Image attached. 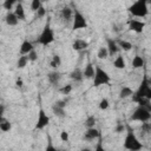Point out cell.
Returning <instances> with one entry per match:
<instances>
[{
    "instance_id": "3957f363",
    "label": "cell",
    "mask_w": 151,
    "mask_h": 151,
    "mask_svg": "<svg viewBox=\"0 0 151 151\" xmlns=\"http://www.w3.org/2000/svg\"><path fill=\"white\" fill-rule=\"evenodd\" d=\"M139 98H146V99H151V87H150V80L149 78L145 76L138 87V90L132 93V100L136 101Z\"/></svg>"
},
{
    "instance_id": "74e56055",
    "label": "cell",
    "mask_w": 151,
    "mask_h": 151,
    "mask_svg": "<svg viewBox=\"0 0 151 151\" xmlns=\"http://www.w3.org/2000/svg\"><path fill=\"white\" fill-rule=\"evenodd\" d=\"M124 130H125V125H124V124H120V123H119V124L117 125V127H116V132H117V133H120V132H123Z\"/></svg>"
},
{
    "instance_id": "7c38bea8",
    "label": "cell",
    "mask_w": 151,
    "mask_h": 151,
    "mask_svg": "<svg viewBox=\"0 0 151 151\" xmlns=\"http://www.w3.org/2000/svg\"><path fill=\"white\" fill-rule=\"evenodd\" d=\"M5 21H6V24H7L8 26H15V25H18L19 19H18L17 15L14 14V12H13V13H12V12H8V13L6 14V17H5Z\"/></svg>"
},
{
    "instance_id": "1f68e13d",
    "label": "cell",
    "mask_w": 151,
    "mask_h": 151,
    "mask_svg": "<svg viewBox=\"0 0 151 151\" xmlns=\"http://www.w3.org/2000/svg\"><path fill=\"white\" fill-rule=\"evenodd\" d=\"M109 105H110V103H109V100L106 98L100 99V101H99V109L100 110H106L109 107Z\"/></svg>"
},
{
    "instance_id": "e0dca14e",
    "label": "cell",
    "mask_w": 151,
    "mask_h": 151,
    "mask_svg": "<svg viewBox=\"0 0 151 151\" xmlns=\"http://www.w3.org/2000/svg\"><path fill=\"white\" fill-rule=\"evenodd\" d=\"M14 14L17 15V18L19 20H25V8L22 6V4H17L15 5V9H14Z\"/></svg>"
},
{
    "instance_id": "8992f818",
    "label": "cell",
    "mask_w": 151,
    "mask_h": 151,
    "mask_svg": "<svg viewBox=\"0 0 151 151\" xmlns=\"http://www.w3.org/2000/svg\"><path fill=\"white\" fill-rule=\"evenodd\" d=\"M53 40H54V32H53V29L51 28V26H50L48 24H46L45 27H44V29H42V32H41L40 35H39L38 41H39V44L46 46V45L51 44Z\"/></svg>"
},
{
    "instance_id": "5bb4252c",
    "label": "cell",
    "mask_w": 151,
    "mask_h": 151,
    "mask_svg": "<svg viewBox=\"0 0 151 151\" xmlns=\"http://www.w3.org/2000/svg\"><path fill=\"white\" fill-rule=\"evenodd\" d=\"M33 48H34L33 47V44L26 39V40L22 41V44L20 46V54H28Z\"/></svg>"
},
{
    "instance_id": "f546056e",
    "label": "cell",
    "mask_w": 151,
    "mask_h": 151,
    "mask_svg": "<svg viewBox=\"0 0 151 151\" xmlns=\"http://www.w3.org/2000/svg\"><path fill=\"white\" fill-rule=\"evenodd\" d=\"M17 1H18V0H5V1H4V8L7 9V11L12 9L13 5H15Z\"/></svg>"
},
{
    "instance_id": "ab89813d",
    "label": "cell",
    "mask_w": 151,
    "mask_h": 151,
    "mask_svg": "<svg viewBox=\"0 0 151 151\" xmlns=\"http://www.w3.org/2000/svg\"><path fill=\"white\" fill-rule=\"evenodd\" d=\"M15 85H17L18 87H22V86H24L22 79H21V78H18V79H17V81H15Z\"/></svg>"
},
{
    "instance_id": "d4e9b609",
    "label": "cell",
    "mask_w": 151,
    "mask_h": 151,
    "mask_svg": "<svg viewBox=\"0 0 151 151\" xmlns=\"http://www.w3.org/2000/svg\"><path fill=\"white\" fill-rule=\"evenodd\" d=\"M60 65H61V58H60L58 54H54V55L52 57V60H51V63H50V66H51L52 68H58Z\"/></svg>"
},
{
    "instance_id": "ac0fdd59",
    "label": "cell",
    "mask_w": 151,
    "mask_h": 151,
    "mask_svg": "<svg viewBox=\"0 0 151 151\" xmlns=\"http://www.w3.org/2000/svg\"><path fill=\"white\" fill-rule=\"evenodd\" d=\"M61 17L64 20L66 21H70L72 18H73V11L70 8V7H64L61 9Z\"/></svg>"
},
{
    "instance_id": "d590c367",
    "label": "cell",
    "mask_w": 151,
    "mask_h": 151,
    "mask_svg": "<svg viewBox=\"0 0 151 151\" xmlns=\"http://www.w3.org/2000/svg\"><path fill=\"white\" fill-rule=\"evenodd\" d=\"M68 138H70L68 132H67L66 130H63V131L60 132V139H61L63 142H67V140H68Z\"/></svg>"
},
{
    "instance_id": "277c9868",
    "label": "cell",
    "mask_w": 151,
    "mask_h": 151,
    "mask_svg": "<svg viewBox=\"0 0 151 151\" xmlns=\"http://www.w3.org/2000/svg\"><path fill=\"white\" fill-rule=\"evenodd\" d=\"M110 76L109 73L103 70L100 66H96L94 68V76H93V86L98 87L100 85H105L110 83Z\"/></svg>"
},
{
    "instance_id": "9c48e42d",
    "label": "cell",
    "mask_w": 151,
    "mask_h": 151,
    "mask_svg": "<svg viewBox=\"0 0 151 151\" xmlns=\"http://www.w3.org/2000/svg\"><path fill=\"white\" fill-rule=\"evenodd\" d=\"M129 25V28L136 33H142L144 31V27H145V22L144 21H139V20H136V19H131L129 20L127 22Z\"/></svg>"
},
{
    "instance_id": "8fae6325",
    "label": "cell",
    "mask_w": 151,
    "mask_h": 151,
    "mask_svg": "<svg viewBox=\"0 0 151 151\" xmlns=\"http://www.w3.org/2000/svg\"><path fill=\"white\" fill-rule=\"evenodd\" d=\"M106 48H107L109 55H114L118 52V50H119L117 41L113 40V39H107V46H106Z\"/></svg>"
},
{
    "instance_id": "7a4b0ae2",
    "label": "cell",
    "mask_w": 151,
    "mask_h": 151,
    "mask_svg": "<svg viewBox=\"0 0 151 151\" xmlns=\"http://www.w3.org/2000/svg\"><path fill=\"white\" fill-rule=\"evenodd\" d=\"M150 0H137L134 1L127 9L129 12L137 18H144L147 15L149 9H147V4Z\"/></svg>"
},
{
    "instance_id": "d6986e66",
    "label": "cell",
    "mask_w": 151,
    "mask_h": 151,
    "mask_svg": "<svg viewBox=\"0 0 151 151\" xmlns=\"http://www.w3.org/2000/svg\"><path fill=\"white\" fill-rule=\"evenodd\" d=\"M144 64H145V61H144L143 57H140V55H136L132 59V67L133 68H142L144 66Z\"/></svg>"
},
{
    "instance_id": "ffe728a7",
    "label": "cell",
    "mask_w": 151,
    "mask_h": 151,
    "mask_svg": "<svg viewBox=\"0 0 151 151\" xmlns=\"http://www.w3.org/2000/svg\"><path fill=\"white\" fill-rule=\"evenodd\" d=\"M60 73H58V72H50L48 74H47V79H48V81L51 83V84H53V85H55V84H58L59 83V80H60Z\"/></svg>"
},
{
    "instance_id": "603a6c76",
    "label": "cell",
    "mask_w": 151,
    "mask_h": 151,
    "mask_svg": "<svg viewBox=\"0 0 151 151\" xmlns=\"http://www.w3.org/2000/svg\"><path fill=\"white\" fill-rule=\"evenodd\" d=\"M28 61H29V60H28L27 54H21V55L19 57L18 61H17V67H18V68H24V67L27 65Z\"/></svg>"
},
{
    "instance_id": "cb8c5ba5",
    "label": "cell",
    "mask_w": 151,
    "mask_h": 151,
    "mask_svg": "<svg viewBox=\"0 0 151 151\" xmlns=\"http://www.w3.org/2000/svg\"><path fill=\"white\" fill-rule=\"evenodd\" d=\"M52 111H53V113H54L57 117L64 118V117L66 116V113H65V109H64V107H60V106H58V105H55V104L52 106Z\"/></svg>"
},
{
    "instance_id": "836d02e7",
    "label": "cell",
    "mask_w": 151,
    "mask_h": 151,
    "mask_svg": "<svg viewBox=\"0 0 151 151\" xmlns=\"http://www.w3.org/2000/svg\"><path fill=\"white\" fill-rule=\"evenodd\" d=\"M40 6H41V0H32V2H31V9L32 11L35 12Z\"/></svg>"
},
{
    "instance_id": "9a60e30c",
    "label": "cell",
    "mask_w": 151,
    "mask_h": 151,
    "mask_svg": "<svg viewBox=\"0 0 151 151\" xmlns=\"http://www.w3.org/2000/svg\"><path fill=\"white\" fill-rule=\"evenodd\" d=\"M83 76L86 79H92L93 78V76H94V67H93V65L91 63H88L85 66V68L83 70Z\"/></svg>"
},
{
    "instance_id": "7402d4cb",
    "label": "cell",
    "mask_w": 151,
    "mask_h": 151,
    "mask_svg": "<svg viewBox=\"0 0 151 151\" xmlns=\"http://www.w3.org/2000/svg\"><path fill=\"white\" fill-rule=\"evenodd\" d=\"M113 66H114L116 68H118V70H123V68H125L126 64H125V60H124L123 55L119 54V55L116 58V60L113 61Z\"/></svg>"
},
{
    "instance_id": "4fadbf2b",
    "label": "cell",
    "mask_w": 151,
    "mask_h": 151,
    "mask_svg": "<svg viewBox=\"0 0 151 151\" xmlns=\"http://www.w3.org/2000/svg\"><path fill=\"white\" fill-rule=\"evenodd\" d=\"M88 46V42L85 41V40H81V39H76L72 44V48L74 51H81V50H85L86 47Z\"/></svg>"
},
{
    "instance_id": "484cf974",
    "label": "cell",
    "mask_w": 151,
    "mask_h": 151,
    "mask_svg": "<svg viewBox=\"0 0 151 151\" xmlns=\"http://www.w3.org/2000/svg\"><path fill=\"white\" fill-rule=\"evenodd\" d=\"M11 129H12V124H11L8 120L2 119V120L0 122V130H1L2 132H7V131H9Z\"/></svg>"
},
{
    "instance_id": "b9f144b4",
    "label": "cell",
    "mask_w": 151,
    "mask_h": 151,
    "mask_svg": "<svg viewBox=\"0 0 151 151\" xmlns=\"http://www.w3.org/2000/svg\"><path fill=\"white\" fill-rule=\"evenodd\" d=\"M2 119H4V118H2V117H0V122H1V120H2Z\"/></svg>"
},
{
    "instance_id": "f1b7e54d",
    "label": "cell",
    "mask_w": 151,
    "mask_h": 151,
    "mask_svg": "<svg viewBox=\"0 0 151 151\" xmlns=\"http://www.w3.org/2000/svg\"><path fill=\"white\" fill-rule=\"evenodd\" d=\"M96 117L94 116H88L87 118H86V120H85V126L86 127H93L94 125H96Z\"/></svg>"
},
{
    "instance_id": "52a82bcc",
    "label": "cell",
    "mask_w": 151,
    "mask_h": 151,
    "mask_svg": "<svg viewBox=\"0 0 151 151\" xmlns=\"http://www.w3.org/2000/svg\"><path fill=\"white\" fill-rule=\"evenodd\" d=\"M73 22H72V29H80V28H86L87 27V21L85 19V17L79 12V11H74L73 12V18H72Z\"/></svg>"
},
{
    "instance_id": "83f0119b",
    "label": "cell",
    "mask_w": 151,
    "mask_h": 151,
    "mask_svg": "<svg viewBox=\"0 0 151 151\" xmlns=\"http://www.w3.org/2000/svg\"><path fill=\"white\" fill-rule=\"evenodd\" d=\"M97 57L99 59H106L109 57V52H107V48L106 47H100L98 50V53H97Z\"/></svg>"
},
{
    "instance_id": "60d3db41",
    "label": "cell",
    "mask_w": 151,
    "mask_h": 151,
    "mask_svg": "<svg viewBox=\"0 0 151 151\" xmlns=\"http://www.w3.org/2000/svg\"><path fill=\"white\" fill-rule=\"evenodd\" d=\"M4 111H5V107H4L2 105H0V117H2V113H4Z\"/></svg>"
},
{
    "instance_id": "30bf717a",
    "label": "cell",
    "mask_w": 151,
    "mask_h": 151,
    "mask_svg": "<svg viewBox=\"0 0 151 151\" xmlns=\"http://www.w3.org/2000/svg\"><path fill=\"white\" fill-rule=\"evenodd\" d=\"M97 138H100L99 130H97L94 126L93 127H87V131L84 134V139L85 140H94Z\"/></svg>"
},
{
    "instance_id": "4dcf8cb0",
    "label": "cell",
    "mask_w": 151,
    "mask_h": 151,
    "mask_svg": "<svg viewBox=\"0 0 151 151\" xmlns=\"http://www.w3.org/2000/svg\"><path fill=\"white\" fill-rule=\"evenodd\" d=\"M35 12H37V18H39V19H40V18H44V17L46 15V9H45V7H44L42 5H41Z\"/></svg>"
},
{
    "instance_id": "44dd1931",
    "label": "cell",
    "mask_w": 151,
    "mask_h": 151,
    "mask_svg": "<svg viewBox=\"0 0 151 151\" xmlns=\"http://www.w3.org/2000/svg\"><path fill=\"white\" fill-rule=\"evenodd\" d=\"M132 93H133L132 88H130L129 86H123L120 88V92H119V98L120 99H125V98L132 96Z\"/></svg>"
},
{
    "instance_id": "f35d334b",
    "label": "cell",
    "mask_w": 151,
    "mask_h": 151,
    "mask_svg": "<svg viewBox=\"0 0 151 151\" xmlns=\"http://www.w3.org/2000/svg\"><path fill=\"white\" fill-rule=\"evenodd\" d=\"M54 104H55V105H58V106H60V107H64V109H65V107H66V105H67L65 100H58V101H55Z\"/></svg>"
},
{
    "instance_id": "4316f807",
    "label": "cell",
    "mask_w": 151,
    "mask_h": 151,
    "mask_svg": "<svg viewBox=\"0 0 151 151\" xmlns=\"http://www.w3.org/2000/svg\"><path fill=\"white\" fill-rule=\"evenodd\" d=\"M118 45L124 50V51H130L132 48V44L130 41H126V40H119L118 41Z\"/></svg>"
},
{
    "instance_id": "e575fe53",
    "label": "cell",
    "mask_w": 151,
    "mask_h": 151,
    "mask_svg": "<svg viewBox=\"0 0 151 151\" xmlns=\"http://www.w3.org/2000/svg\"><path fill=\"white\" fill-rule=\"evenodd\" d=\"M59 91H60L63 94H70V92L72 91V85H65V86H63Z\"/></svg>"
},
{
    "instance_id": "ba28073f",
    "label": "cell",
    "mask_w": 151,
    "mask_h": 151,
    "mask_svg": "<svg viewBox=\"0 0 151 151\" xmlns=\"http://www.w3.org/2000/svg\"><path fill=\"white\" fill-rule=\"evenodd\" d=\"M48 124H50V117L47 116L45 110L40 109L39 110V114H38V119H37V123H35V129L41 130V129L46 127Z\"/></svg>"
},
{
    "instance_id": "8d00e7d4",
    "label": "cell",
    "mask_w": 151,
    "mask_h": 151,
    "mask_svg": "<svg viewBox=\"0 0 151 151\" xmlns=\"http://www.w3.org/2000/svg\"><path fill=\"white\" fill-rule=\"evenodd\" d=\"M142 130H143L144 132H150L151 125H150L147 122H143V124H142Z\"/></svg>"
},
{
    "instance_id": "5b68a950",
    "label": "cell",
    "mask_w": 151,
    "mask_h": 151,
    "mask_svg": "<svg viewBox=\"0 0 151 151\" xmlns=\"http://www.w3.org/2000/svg\"><path fill=\"white\" fill-rule=\"evenodd\" d=\"M151 118V113H150V110L146 109L145 106H138L134 112L132 113L131 116V119L132 120H137V122H149Z\"/></svg>"
},
{
    "instance_id": "6da1fadb",
    "label": "cell",
    "mask_w": 151,
    "mask_h": 151,
    "mask_svg": "<svg viewBox=\"0 0 151 151\" xmlns=\"http://www.w3.org/2000/svg\"><path fill=\"white\" fill-rule=\"evenodd\" d=\"M125 129L127 130V132H126V137H125L124 147L127 149V150H131V151H138V150H140V149L143 147V145H142V143L137 139V137H136L133 130H132L129 125H126Z\"/></svg>"
},
{
    "instance_id": "2e32d148",
    "label": "cell",
    "mask_w": 151,
    "mask_h": 151,
    "mask_svg": "<svg viewBox=\"0 0 151 151\" xmlns=\"http://www.w3.org/2000/svg\"><path fill=\"white\" fill-rule=\"evenodd\" d=\"M70 78L72 80H74L76 83H80L83 79H84V76H83V71L80 68H74L71 73H70Z\"/></svg>"
},
{
    "instance_id": "d6a6232c",
    "label": "cell",
    "mask_w": 151,
    "mask_h": 151,
    "mask_svg": "<svg viewBox=\"0 0 151 151\" xmlns=\"http://www.w3.org/2000/svg\"><path fill=\"white\" fill-rule=\"evenodd\" d=\"M27 57H28V60H29V61H35V60H38V53L35 52L34 48L27 54Z\"/></svg>"
}]
</instances>
